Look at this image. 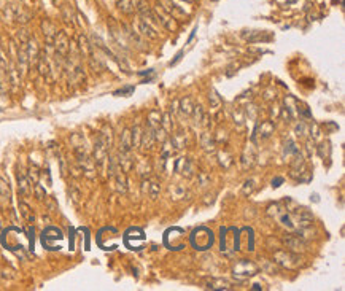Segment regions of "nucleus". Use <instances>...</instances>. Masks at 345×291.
<instances>
[{"label": "nucleus", "mask_w": 345, "mask_h": 291, "mask_svg": "<svg viewBox=\"0 0 345 291\" xmlns=\"http://www.w3.org/2000/svg\"><path fill=\"white\" fill-rule=\"evenodd\" d=\"M231 233L232 234H229V228L221 229V251L226 255H231L240 248V231L231 228Z\"/></svg>", "instance_id": "nucleus-1"}, {"label": "nucleus", "mask_w": 345, "mask_h": 291, "mask_svg": "<svg viewBox=\"0 0 345 291\" xmlns=\"http://www.w3.org/2000/svg\"><path fill=\"white\" fill-rule=\"evenodd\" d=\"M191 245L196 250H207L213 245V233L207 228H197L196 231L191 234Z\"/></svg>", "instance_id": "nucleus-2"}, {"label": "nucleus", "mask_w": 345, "mask_h": 291, "mask_svg": "<svg viewBox=\"0 0 345 291\" xmlns=\"http://www.w3.org/2000/svg\"><path fill=\"white\" fill-rule=\"evenodd\" d=\"M53 48H55V55L59 59H65L70 55V40L64 30H59L56 34L55 40H53Z\"/></svg>", "instance_id": "nucleus-3"}, {"label": "nucleus", "mask_w": 345, "mask_h": 291, "mask_svg": "<svg viewBox=\"0 0 345 291\" xmlns=\"http://www.w3.org/2000/svg\"><path fill=\"white\" fill-rule=\"evenodd\" d=\"M256 272H258V266L251 261H247V259H242V261H239L234 266V277L240 282L247 280L248 277H251V275H255Z\"/></svg>", "instance_id": "nucleus-4"}, {"label": "nucleus", "mask_w": 345, "mask_h": 291, "mask_svg": "<svg viewBox=\"0 0 345 291\" xmlns=\"http://www.w3.org/2000/svg\"><path fill=\"white\" fill-rule=\"evenodd\" d=\"M275 261H277L279 264L285 266V267H296L299 264V256L291 253V251H285V250H280L275 253Z\"/></svg>", "instance_id": "nucleus-5"}, {"label": "nucleus", "mask_w": 345, "mask_h": 291, "mask_svg": "<svg viewBox=\"0 0 345 291\" xmlns=\"http://www.w3.org/2000/svg\"><path fill=\"white\" fill-rule=\"evenodd\" d=\"M135 8H137V11L140 13L142 19H145L147 22H150L151 26H153V24H159L158 19H156L155 11H153V10L150 8L148 3L145 2V0H137V2H135Z\"/></svg>", "instance_id": "nucleus-6"}, {"label": "nucleus", "mask_w": 345, "mask_h": 291, "mask_svg": "<svg viewBox=\"0 0 345 291\" xmlns=\"http://www.w3.org/2000/svg\"><path fill=\"white\" fill-rule=\"evenodd\" d=\"M159 6L166 13L171 14L172 18H183V16H186V13L183 11L177 3L172 2V0H159Z\"/></svg>", "instance_id": "nucleus-7"}, {"label": "nucleus", "mask_w": 345, "mask_h": 291, "mask_svg": "<svg viewBox=\"0 0 345 291\" xmlns=\"http://www.w3.org/2000/svg\"><path fill=\"white\" fill-rule=\"evenodd\" d=\"M11 204V188L5 177H0V205L8 207Z\"/></svg>", "instance_id": "nucleus-8"}, {"label": "nucleus", "mask_w": 345, "mask_h": 291, "mask_svg": "<svg viewBox=\"0 0 345 291\" xmlns=\"http://www.w3.org/2000/svg\"><path fill=\"white\" fill-rule=\"evenodd\" d=\"M18 189H19V196L27 197L32 193V181L29 180L27 174L18 172Z\"/></svg>", "instance_id": "nucleus-9"}, {"label": "nucleus", "mask_w": 345, "mask_h": 291, "mask_svg": "<svg viewBox=\"0 0 345 291\" xmlns=\"http://www.w3.org/2000/svg\"><path fill=\"white\" fill-rule=\"evenodd\" d=\"M155 14H156V18H159V19H158L159 24H163L166 29H169V30H175V29H177V24H175L173 18H172L169 13H166L163 8H161L159 5H158V8H156Z\"/></svg>", "instance_id": "nucleus-10"}, {"label": "nucleus", "mask_w": 345, "mask_h": 291, "mask_svg": "<svg viewBox=\"0 0 345 291\" xmlns=\"http://www.w3.org/2000/svg\"><path fill=\"white\" fill-rule=\"evenodd\" d=\"M137 29H139V34L142 37H147V38H151V40H156L158 38V32L155 30V27H153L150 22H147L145 19H137Z\"/></svg>", "instance_id": "nucleus-11"}, {"label": "nucleus", "mask_w": 345, "mask_h": 291, "mask_svg": "<svg viewBox=\"0 0 345 291\" xmlns=\"http://www.w3.org/2000/svg\"><path fill=\"white\" fill-rule=\"evenodd\" d=\"M27 56H29V64H37L38 56H40V48L34 37H29L27 40Z\"/></svg>", "instance_id": "nucleus-12"}, {"label": "nucleus", "mask_w": 345, "mask_h": 291, "mask_svg": "<svg viewBox=\"0 0 345 291\" xmlns=\"http://www.w3.org/2000/svg\"><path fill=\"white\" fill-rule=\"evenodd\" d=\"M42 30H43V35H45V40H47V45H53V40H55V37L58 34L56 26L53 24L50 19H43Z\"/></svg>", "instance_id": "nucleus-13"}, {"label": "nucleus", "mask_w": 345, "mask_h": 291, "mask_svg": "<svg viewBox=\"0 0 345 291\" xmlns=\"http://www.w3.org/2000/svg\"><path fill=\"white\" fill-rule=\"evenodd\" d=\"M78 50L84 58H91L94 55V50H93V45L89 43V40L84 35L78 37Z\"/></svg>", "instance_id": "nucleus-14"}, {"label": "nucleus", "mask_w": 345, "mask_h": 291, "mask_svg": "<svg viewBox=\"0 0 345 291\" xmlns=\"http://www.w3.org/2000/svg\"><path fill=\"white\" fill-rule=\"evenodd\" d=\"M140 137H142V147L143 148H151L153 143H155V140H156V134L150 126H147V129L143 131V134H140Z\"/></svg>", "instance_id": "nucleus-15"}, {"label": "nucleus", "mask_w": 345, "mask_h": 291, "mask_svg": "<svg viewBox=\"0 0 345 291\" xmlns=\"http://www.w3.org/2000/svg\"><path fill=\"white\" fill-rule=\"evenodd\" d=\"M124 30H126V35H127V38H129V40H131L132 43H135L137 45V47H139L140 50H143L145 47H143V40H142V37L139 35V34H137L135 32V30L132 29V27H127V26H124Z\"/></svg>", "instance_id": "nucleus-16"}, {"label": "nucleus", "mask_w": 345, "mask_h": 291, "mask_svg": "<svg viewBox=\"0 0 345 291\" xmlns=\"http://www.w3.org/2000/svg\"><path fill=\"white\" fill-rule=\"evenodd\" d=\"M19 209H21L22 217H24V220L27 221V223H34L35 217H34L32 210H30V207H29L27 204H24V202H21V204H19Z\"/></svg>", "instance_id": "nucleus-17"}, {"label": "nucleus", "mask_w": 345, "mask_h": 291, "mask_svg": "<svg viewBox=\"0 0 345 291\" xmlns=\"http://www.w3.org/2000/svg\"><path fill=\"white\" fill-rule=\"evenodd\" d=\"M118 8L122 11V13H132L134 11V2L132 0H118Z\"/></svg>", "instance_id": "nucleus-18"}, {"label": "nucleus", "mask_w": 345, "mask_h": 291, "mask_svg": "<svg viewBox=\"0 0 345 291\" xmlns=\"http://www.w3.org/2000/svg\"><path fill=\"white\" fill-rule=\"evenodd\" d=\"M210 290H229L231 288V283H228L226 280H218V282H210L209 287Z\"/></svg>", "instance_id": "nucleus-19"}, {"label": "nucleus", "mask_w": 345, "mask_h": 291, "mask_svg": "<svg viewBox=\"0 0 345 291\" xmlns=\"http://www.w3.org/2000/svg\"><path fill=\"white\" fill-rule=\"evenodd\" d=\"M27 177H29L30 181L34 183V185H37V183H38V178H40V172H38V169H37L35 166H30V167H29Z\"/></svg>", "instance_id": "nucleus-20"}, {"label": "nucleus", "mask_w": 345, "mask_h": 291, "mask_svg": "<svg viewBox=\"0 0 345 291\" xmlns=\"http://www.w3.org/2000/svg\"><path fill=\"white\" fill-rule=\"evenodd\" d=\"M62 16H64V19L67 22H70V24H73V22H75V14H73L72 8L68 5H65L64 8H62Z\"/></svg>", "instance_id": "nucleus-21"}, {"label": "nucleus", "mask_w": 345, "mask_h": 291, "mask_svg": "<svg viewBox=\"0 0 345 291\" xmlns=\"http://www.w3.org/2000/svg\"><path fill=\"white\" fill-rule=\"evenodd\" d=\"M181 112L185 115H191L193 113V107H191V99H183L181 101Z\"/></svg>", "instance_id": "nucleus-22"}, {"label": "nucleus", "mask_w": 345, "mask_h": 291, "mask_svg": "<svg viewBox=\"0 0 345 291\" xmlns=\"http://www.w3.org/2000/svg\"><path fill=\"white\" fill-rule=\"evenodd\" d=\"M51 2H53V3H58V0H51Z\"/></svg>", "instance_id": "nucleus-23"}, {"label": "nucleus", "mask_w": 345, "mask_h": 291, "mask_svg": "<svg viewBox=\"0 0 345 291\" xmlns=\"http://www.w3.org/2000/svg\"><path fill=\"white\" fill-rule=\"evenodd\" d=\"M185 2H188V3H189V2H193V0H185Z\"/></svg>", "instance_id": "nucleus-24"}]
</instances>
